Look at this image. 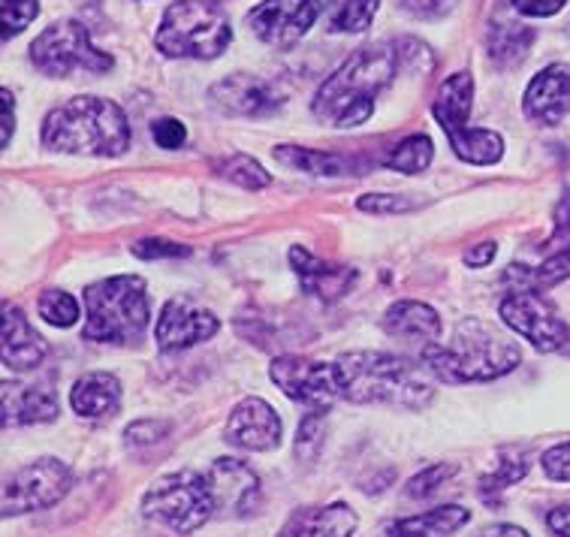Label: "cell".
<instances>
[{
  "mask_svg": "<svg viewBox=\"0 0 570 537\" xmlns=\"http://www.w3.org/2000/svg\"><path fill=\"white\" fill-rule=\"evenodd\" d=\"M513 10L522 12V16H531V19H550L559 10H564L568 0H510Z\"/></svg>",
  "mask_w": 570,
  "mask_h": 537,
  "instance_id": "obj_43",
  "label": "cell"
},
{
  "mask_svg": "<svg viewBox=\"0 0 570 537\" xmlns=\"http://www.w3.org/2000/svg\"><path fill=\"white\" fill-rule=\"evenodd\" d=\"M85 341L127 344L142 339L151 318L148 284L139 275H115L85 290Z\"/></svg>",
  "mask_w": 570,
  "mask_h": 537,
  "instance_id": "obj_5",
  "label": "cell"
},
{
  "mask_svg": "<svg viewBox=\"0 0 570 537\" xmlns=\"http://www.w3.org/2000/svg\"><path fill=\"white\" fill-rule=\"evenodd\" d=\"M471 100H474V82L471 72H453L450 79L441 82L432 106V115L438 118V125L446 134L456 157H462L465 164L492 166L504 157V139L495 130H478L468 127L471 118Z\"/></svg>",
  "mask_w": 570,
  "mask_h": 537,
  "instance_id": "obj_7",
  "label": "cell"
},
{
  "mask_svg": "<svg viewBox=\"0 0 570 537\" xmlns=\"http://www.w3.org/2000/svg\"><path fill=\"white\" fill-rule=\"evenodd\" d=\"M547 526H550L552 535L570 537V505H561V507H556V510H550Z\"/></svg>",
  "mask_w": 570,
  "mask_h": 537,
  "instance_id": "obj_45",
  "label": "cell"
},
{
  "mask_svg": "<svg viewBox=\"0 0 570 537\" xmlns=\"http://www.w3.org/2000/svg\"><path fill=\"white\" fill-rule=\"evenodd\" d=\"M529 466L525 462H501L498 471L492 477H483V498H492V492H501V489H508V486L519 484L522 477H525Z\"/></svg>",
  "mask_w": 570,
  "mask_h": 537,
  "instance_id": "obj_36",
  "label": "cell"
},
{
  "mask_svg": "<svg viewBox=\"0 0 570 537\" xmlns=\"http://www.w3.org/2000/svg\"><path fill=\"white\" fill-rule=\"evenodd\" d=\"M134 254L142 260H160V257H187L190 248L185 245H176V242H166V238H142L136 242Z\"/></svg>",
  "mask_w": 570,
  "mask_h": 537,
  "instance_id": "obj_39",
  "label": "cell"
},
{
  "mask_svg": "<svg viewBox=\"0 0 570 537\" xmlns=\"http://www.w3.org/2000/svg\"><path fill=\"white\" fill-rule=\"evenodd\" d=\"M3 3V40H12L21 33L40 12L37 0H0Z\"/></svg>",
  "mask_w": 570,
  "mask_h": 537,
  "instance_id": "obj_34",
  "label": "cell"
},
{
  "mask_svg": "<svg viewBox=\"0 0 570 537\" xmlns=\"http://www.w3.org/2000/svg\"><path fill=\"white\" fill-rule=\"evenodd\" d=\"M291 263L299 275V284L305 293H314V296H323V300H338L347 290L353 287L356 281V272L347 266H332V263H323L314 254H308L305 248H291Z\"/></svg>",
  "mask_w": 570,
  "mask_h": 537,
  "instance_id": "obj_21",
  "label": "cell"
},
{
  "mask_svg": "<svg viewBox=\"0 0 570 537\" xmlns=\"http://www.w3.org/2000/svg\"><path fill=\"white\" fill-rule=\"evenodd\" d=\"M151 136H155L157 148L173 152V148H181V145H185L187 130L181 121H176V118H157L155 125H151Z\"/></svg>",
  "mask_w": 570,
  "mask_h": 537,
  "instance_id": "obj_38",
  "label": "cell"
},
{
  "mask_svg": "<svg viewBox=\"0 0 570 537\" xmlns=\"http://www.w3.org/2000/svg\"><path fill=\"white\" fill-rule=\"evenodd\" d=\"M381 0H326V21L332 31L360 33L372 25Z\"/></svg>",
  "mask_w": 570,
  "mask_h": 537,
  "instance_id": "obj_29",
  "label": "cell"
},
{
  "mask_svg": "<svg viewBox=\"0 0 570 537\" xmlns=\"http://www.w3.org/2000/svg\"><path fill=\"white\" fill-rule=\"evenodd\" d=\"M456 3L459 0H402V7H405L411 16H416V19H441V16H446Z\"/></svg>",
  "mask_w": 570,
  "mask_h": 537,
  "instance_id": "obj_42",
  "label": "cell"
},
{
  "mask_svg": "<svg viewBox=\"0 0 570 537\" xmlns=\"http://www.w3.org/2000/svg\"><path fill=\"white\" fill-rule=\"evenodd\" d=\"M272 383L293 402L305 404L312 411H330L342 399L335 362L305 360V357H278L269 365Z\"/></svg>",
  "mask_w": 570,
  "mask_h": 537,
  "instance_id": "obj_11",
  "label": "cell"
},
{
  "mask_svg": "<svg viewBox=\"0 0 570 537\" xmlns=\"http://www.w3.org/2000/svg\"><path fill=\"white\" fill-rule=\"evenodd\" d=\"M534 37H538L534 28L522 25V21L495 19L492 31H489V55H492V61H495L501 70H510V67H517V64L525 61V55H529Z\"/></svg>",
  "mask_w": 570,
  "mask_h": 537,
  "instance_id": "obj_26",
  "label": "cell"
},
{
  "mask_svg": "<svg viewBox=\"0 0 570 537\" xmlns=\"http://www.w3.org/2000/svg\"><path fill=\"white\" fill-rule=\"evenodd\" d=\"M208 480L215 486V498H218V510H239V514H248L254 498H257V477L245 462L239 459H218L212 471H208Z\"/></svg>",
  "mask_w": 570,
  "mask_h": 537,
  "instance_id": "obj_22",
  "label": "cell"
},
{
  "mask_svg": "<svg viewBox=\"0 0 570 537\" xmlns=\"http://www.w3.org/2000/svg\"><path fill=\"white\" fill-rule=\"evenodd\" d=\"M540 466H543L547 477L556 480V484H570V441L550 447V450L543 453V462H540Z\"/></svg>",
  "mask_w": 570,
  "mask_h": 537,
  "instance_id": "obj_37",
  "label": "cell"
},
{
  "mask_svg": "<svg viewBox=\"0 0 570 537\" xmlns=\"http://www.w3.org/2000/svg\"><path fill=\"white\" fill-rule=\"evenodd\" d=\"M218 332L220 321L212 311L203 309L199 302L187 300V296H176V300L166 302L164 311H160L155 339L160 344V351H185V348L208 341Z\"/></svg>",
  "mask_w": 570,
  "mask_h": 537,
  "instance_id": "obj_14",
  "label": "cell"
},
{
  "mask_svg": "<svg viewBox=\"0 0 570 537\" xmlns=\"http://www.w3.org/2000/svg\"><path fill=\"white\" fill-rule=\"evenodd\" d=\"M12 130H16V100H12V91H0V143L10 145Z\"/></svg>",
  "mask_w": 570,
  "mask_h": 537,
  "instance_id": "obj_44",
  "label": "cell"
},
{
  "mask_svg": "<svg viewBox=\"0 0 570 537\" xmlns=\"http://www.w3.org/2000/svg\"><path fill=\"white\" fill-rule=\"evenodd\" d=\"M212 100L229 115L263 118V115L278 113L284 106V91L269 79H259L250 72H233L212 88Z\"/></svg>",
  "mask_w": 570,
  "mask_h": 537,
  "instance_id": "obj_16",
  "label": "cell"
},
{
  "mask_svg": "<svg viewBox=\"0 0 570 537\" xmlns=\"http://www.w3.org/2000/svg\"><path fill=\"white\" fill-rule=\"evenodd\" d=\"M31 64L52 79H63L73 70L109 72L112 58L100 52L88 37V28L76 19H61L49 25L46 31L31 42Z\"/></svg>",
  "mask_w": 570,
  "mask_h": 537,
  "instance_id": "obj_9",
  "label": "cell"
},
{
  "mask_svg": "<svg viewBox=\"0 0 570 537\" xmlns=\"http://www.w3.org/2000/svg\"><path fill=\"white\" fill-rule=\"evenodd\" d=\"M459 468L450 466V462H438V466H429L425 471H420L416 477H411V484H407V496L411 498H429L432 492H438L441 486L450 480V477H456Z\"/></svg>",
  "mask_w": 570,
  "mask_h": 537,
  "instance_id": "obj_35",
  "label": "cell"
},
{
  "mask_svg": "<svg viewBox=\"0 0 570 537\" xmlns=\"http://www.w3.org/2000/svg\"><path fill=\"white\" fill-rule=\"evenodd\" d=\"M522 113L540 127L561 125L570 113V67L550 64L540 70L522 97Z\"/></svg>",
  "mask_w": 570,
  "mask_h": 537,
  "instance_id": "obj_17",
  "label": "cell"
},
{
  "mask_svg": "<svg viewBox=\"0 0 570 537\" xmlns=\"http://www.w3.org/2000/svg\"><path fill=\"white\" fill-rule=\"evenodd\" d=\"M568 33H570V25H568Z\"/></svg>",
  "mask_w": 570,
  "mask_h": 537,
  "instance_id": "obj_48",
  "label": "cell"
},
{
  "mask_svg": "<svg viewBox=\"0 0 570 537\" xmlns=\"http://www.w3.org/2000/svg\"><path fill=\"white\" fill-rule=\"evenodd\" d=\"M42 145L63 155L118 157L130 148V121L106 97H73L42 121Z\"/></svg>",
  "mask_w": 570,
  "mask_h": 537,
  "instance_id": "obj_3",
  "label": "cell"
},
{
  "mask_svg": "<svg viewBox=\"0 0 570 537\" xmlns=\"http://www.w3.org/2000/svg\"><path fill=\"white\" fill-rule=\"evenodd\" d=\"M356 206L368 212V215H399V212H407L411 203L402 197H393V194H365Z\"/></svg>",
  "mask_w": 570,
  "mask_h": 537,
  "instance_id": "obj_40",
  "label": "cell"
},
{
  "mask_svg": "<svg viewBox=\"0 0 570 537\" xmlns=\"http://www.w3.org/2000/svg\"><path fill=\"white\" fill-rule=\"evenodd\" d=\"M384 330L390 332L393 339L425 341V344H432V341L441 335V318H438V311L432 309V305L405 300L395 302L393 309L386 311Z\"/></svg>",
  "mask_w": 570,
  "mask_h": 537,
  "instance_id": "obj_24",
  "label": "cell"
},
{
  "mask_svg": "<svg viewBox=\"0 0 570 537\" xmlns=\"http://www.w3.org/2000/svg\"><path fill=\"white\" fill-rule=\"evenodd\" d=\"M218 510L215 486L206 475L197 471H178L157 480L142 498V514L160 526L173 528L176 535H190L212 519Z\"/></svg>",
  "mask_w": 570,
  "mask_h": 537,
  "instance_id": "obj_8",
  "label": "cell"
},
{
  "mask_svg": "<svg viewBox=\"0 0 570 537\" xmlns=\"http://www.w3.org/2000/svg\"><path fill=\"white\" fill-rule=\"evenodd\" d=\"M233 40L227 16L208 0H178L160 19L155 46L169 58L212 61L227 52Z\"/></svg>",
  "mask_w": 570,
  "mask_h": 537,
  "instance_id": "obj_6",
  "label": "cell"
},
{
  "mask_svg": "<svg viewBox=\"0 0 570 537\" xmlns=\"http://www.w3.org/2000/svg\"><path fill=\"white\" fill-rule=\"evenodd\" d=\"M121 402V383L109 372H91L79 378L73 383V393H70V404L79 417H106L112 413Z\"/></svg>",
  "mask_w": 570,
  "mask_h": 537,
  "instance_id": "obj_25",
  "label": "cell"
},
{
  "mask_svg": "<svg viewBox=\"0 0 570 537\" xmlns=\"http://www.w3.org/2000/svg\"><path fill=\"white\" fill-rule=\"evenodd\" d=\"M58 417V399L46 383H3V426L49 423Z\"/></svg>",
  "mask_w": 570,
  "mask_h": 537,
  "instance_id": "obj_18",
  "label": "cell"
},
{
  "mask_svg": "<svg viewBox=\"0 0 570 537\" xmlns=\"http://www.w3.org/2000/svg\"><path fill=\"white\" fill-rule=\"evenodd\" d=\"M432 157H435V145L429 136H407L405 143H399L386 155L384 164L395 173H405V176H416V173H425L432 166Z\"/></svg>",
  "mask_w": 570,
  "mask_h": 537,
  "instance_id": "obj_30",
  "label": "cell"
},
{
  "mask_svg": "<svg viewBox=\"0 0 570 537\" xmlns=\"http://www.w3.org/2000/svg\"><path fill=\"white\" fill-rule=\"evenodd\" d=\"M169 432L166 420H139L125 432L127 445H155L157 438H164Z\"/></svg>",
  "mask_w": 570,
  "mask_h": 537,
  "instance_id": "obj_41",
  "label": "cell"
},
{
  "mask_svg": "<svg viewBox=\"0 0 570 537\" xmlns=\"http://www.w3.org/2000/svg\"><path fill=\"white\" fill-rule=\"evenodd\" d=\"M495 242H483V245H478V248H471L465 254V263L471 268H480L487 266V263H492L495 260Z\"/></svg>",
  "mask_w": 570,
  "mask_h": 537,
  "instance_id": "obj_46",
  "label": "cell"
},
{
  "mask_svg": "<svg viewBox=\"0 0 570 537\" xmlns=\"http://www.w3.org/2000/svg\"><path fill=\"white\" fill-rule=\"evenodd\" d=\"M547 257L540 260L538 268L525 272V279L538 287H552L570 279V194H564L556 212V233L547 242Z\"/></svg>",
  "mask_w": 570,
  "mask_h": 537,
  "instance_id": "obj_23",
  "label": "cell"
},
{
  "mask_svg": "<svg viewBox=\"0 0 570 537\" xmlns=\"http://www.w3.org/2000/svg\"><path fill=\"white\" fill-rule=\"evenodd\" d=\"M46 353L49 348L40 332L33 330L16 305H7L3 309V362L12 372H28L46 360Z\"/></svg>",
  "mask_w": 570,
  "mask_h": 537,
  "instance_id": "obj_19",
  "label": "cell"
},
{
  "mask_svg": "<svg viewBox=\"0 0 570 537\" xmlns=\"http://www.w3.org/2000/svg\"><path fill=\"white\" fill-rule=\"evenodd\" d=\"M227 445L248 450V453H269L281 445V417L263 399H245L233 411L224 426Z\"/></svg>",
  "mask_w": 570,
  "mask_h": 537,
  "instance_id": "obj_15",
  "label": "cell"
},
{
  "mask_svg": "<svg viewBox=\"0 0 570 537\" xmlns=\"http://www.w3.org/2000/svg\"><path fill=\"white\" fill-rule=\"evenodd\" d=\"M471 523V514L465 507L459 505H444L438 510H429V514H420V517L399 519L393 528H390V537H441L453 535L462 526Z\"/></svg>",
  "mask_w": 570,
  "mask_h": 537,
  "instance_id": "obj_27",
  "label": "cell"
},
{
  "mask_svg": "<svg viewBox=\"0 0 570 537\" xmlns=\"http://www.w3.org/2000/svg\"><path fill=\"white\" fill-rule=\"evenodd\" d=\"M338 393L353 404H393L423 411L435 399V383L423 365L395 353L353 351L335 362Z\"/></svg>",
  "mask_w": 570,
  "mask_h": 537,
  "instance_id": "obj_1",
  "label": "cell"
},
{
  "mask_svg": "<svg viewBox=\"0 0 570 537\" xmlns=\"http://www.w3.org/2000/svg\"><path fill=\"white\" fill-rule=\"evenodd\" d=\"M480 537H529V531L519 526H510V523H504V526H492L487 528Z\"/></svg>",
  "mask_w": 570,
  "mask_h": 537,
  "instance_id": "obj_47",
  "label": "cell"
},
{
  "mask_svg": "<svg viewBox=\"0 0 570 537\" xmlns=\"http://www.w3.org/2000/svg\"><path fill=\"white\" fill-rule=\"evenodd\" d=\"M522 360L517 341L483 323L478 318H468L456 326L453 341H432L425 344L423 362L429 372L446 383H480L495 381L501 374L513 372Z\"/></svg>",
  "mask_w": 570,
  "mask_h": 537,
  "instance_id": "obj_4",
  "label": "cell"
},
{
  "mask_svg": "<svg viewBox=\"0 0 570 537\" xmlns=\"http://www.w3.org/2000/svg\"><path fill=\"white\" fill-rule=\"evenodd\" d=\"M399 52L390 42H372L347 58L314 94L312 113L330 127H360L374 113V97L393 82Z\"/></svg>",
  "mask_w": 570,
  "mask_h": 537,
  "instance_id": "obj_2",
  "label": "cell"
},
{
  "mask_svg": "<svg viewBox=\"0 0 570 537\" xmlns=\"http://www.w3.org/2000/svg\"><path fill=\"white\" fill-rule=\"evenodd\" d=\"M323 438H326V411H308L302 417L296 445H293L296 459L299 462H314L323 450Z\"/></svg>",
  "mask_w": 570,
  "mask_h": 537,
  "instance_id": "obj_32",
  "label": "cell"
},
{
  "mask_svg": "<svg viewBox=\"0 0 570 537\" xmlns=\"http://www.w3.org/2000/svg\"><path fill=\"white\" fill-rule=\"evenodd\" d=\"M73 486V471L61 459H33L19 468L3 486V517H19L28 510L58 505Z\"/></svg>",
  "mask_w": 570,
  "mask_h": 537,
  "instance_id": "obj_10",
  "label": "cell"
},
{
  "mask_svg": "<svg viewBox=\"0 0 570 537\" xmlns=\"http://www.w3.org/2000/svg\"><path fill=\"white\" fill-rule=\"evenodd\" d=\"M317 16L321 0H263L248 12V25L272 49H291L312 31Z\"/></svg>",
  "mask_w": 570,
  "mask_h": 537,
  "instance_id": "obj_13",
  "label": "cell"
},
{
  "mask_svg": "<svg viewBox=\"0 0 570 537\" xmlns=\"http://www.w3.org/2000/svg\"><path fill=\"white\" fill-rule=\"evenodd\" d=\"M501 321L508 323L510 330L519 332L522 339H529L538 351L552 353L564 348L568 341V326L559 318V311L543 293L534 290H517L501 300L498 305Z\"/></svg>",
  "mask_w": 570,
  "mask_h": 537,
  "instance_id": "obj_12",
  "label": "cell"
},
{
  "mask_svg": "<svg viewBox=\"0 0 570 537\" xmlns=\"http://www.w3.org/2000/svg\"><path fill=\"white\" fill-rule=\"evenodd\" d=\"M360 526L351 505L302 507L296 510L278 537H351Z\"/></svg>",
  "mask_w": 570,
  "mask_h": 537,
  "instance_id": "obj_20",
  "label": "cell"
},
{
  "mask_svg": "<svg viewBox=\"0 0 570 537\" xmlns=\"http://www.w3.org/2000/svg\"><path fill=\"white\" fill-rule=\"evenodd\" d=\"M37 311H40V318L46 323H52L58 330H67V326H73L79 318H82V311H79V302L70 296V293H63V290H46L37 302Z\"/></svg>",
  "mask_w": 570,
  "mask_h": 537,
  "instance_id": "obj_31",
  "label": "cell"
},
{
  "mask_svg": "<svg viewBox=\"0 0 570 537\" xmlns=\"http://www.w3.org/2000/svg\"><path fill=\"white\" fill-rule=\"evenodd\" d=\"M275 160L284 166H293L308 176H344L351 169V160L332 152H317V148H299V145H278L275 148Z\"/></svg>",
  "mask_w": 570,
  "mask_h": 537,
  "instance_id": "obj_28",
  "label": "cell"
},
{
  "mask_svg": "<svg viewBox=\"0 0 570 537\" xmlns=\"http://www.w3.org/2000/svg\"><path fill=\"white\" fill-rule=\"evenodd\" d=\"M220 173H224V178H229L233 185L245 187V191H263V187L272 182L269 173L248 155H236L229 157V160H224V164H220Z\"/></svg>",
  "mask_w": 570,
  "mask_h": 537,
  "instance_id": "obj_33",
  "label": "cell"
}]
</instances>
